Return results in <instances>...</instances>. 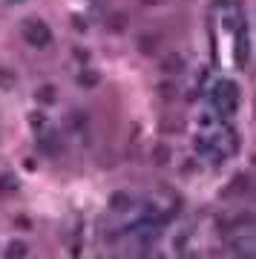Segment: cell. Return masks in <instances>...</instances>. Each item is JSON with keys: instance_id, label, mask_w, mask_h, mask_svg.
<instances>
[{"instance_id": "obj_1", "label": "cell", "mask_w": 256, "mask_h": 259, "mask_svg": "<svg viewBox=\"0 0 256 259\" xmlns=\"http://www.w3.org/2000/svg\"><path fill=\"white\" fill-rule=\"evenodd\" d=\"M20 35H23V40H26L29 47H35V49H46L49 44H52V29L46 26L44 20H37V18L23 20Z\"/></svg>"}, {"instance_id": "obj_2", "label": "cell", "mask_w": 256, "mask_h": 259, "mask_svg": "<svg viewBox=\"0 0 256 259\" xmlns=\"http://www.w3.org/2000/svg\"><path fill=\"white\" fill-rule=\"evenodd\" d=\"M216 101H219L222 112H236V104H239V93H236V83H219V90H216Z\"/></svg>"}, {"instance_id": "obj_3", "label": "cell", "mask_w": 256, "mask_h": 259, "mask_svg": "<svg viewBox=\"0 0 256 259\" xmlns=\"http://www.w3.org/2000/svg\"><path fill=\"white\" fill-rule=\"evenodd\" d=\"M37 150H40L44 156L55 158L58 153H61V141H58L55 136H49V133H46V136H40V139H37Z\"/></svg>"}, {"instance_id": "obj_4", "label": "cell", "mask_w": 256, "mask_h": 259, "mask_svg": "<svg viewBox=\"0 0 256 259\" xmlns=\"http://www.w3.org/2000/svg\"><path fill=\"white\" fill-rule=\"evenodd\" d=\"M78 83H81L83 90H92V87H98L101 83V72H95V69H83V72L78 75Z\"/></svg>"}, {"instance_id": "obj_5", "label": "cell", "mask_w": 256, "mask_h": 259, "mask_svg": "<svg viewBox=\"0 0 256 259\" xmlns=\"http://www.w3.org/2000/svg\"><path fill=\"white\" fill-rule=\"evenodd\" d=\"M161 69H164V72H170V75L182 72V69H184V58L182 55H167L164 64H161Z\"/></svg>"}, {"instance_id": "obj_6", "label": "cell", "mask_w": 256, "mask_h": 259, "mask_svg": "<svg viewBox=\"0 0 256 259\" xmlns=\"http://www.w3.org/2000/svg\"><path fill=\"white\" fill-rule=\"evenodd\" d=\"M127 15L124 12H115V15H110V20H107V26H110V32H124L127 29Z\"/></svg>"}, {"instance_id": "obj_7", "label": "cell", "mask_w": 256, "mask_h": 259, "mask_svg": "<svg viewBox=\"0 0 256 259\" xmlns=\"http://www.w3.org/2000/svg\"><path fill=\"white\" fill-rule=\"evenodd\" d=\"M158 47V37L156 35H141V40H138V49L144 52V55H153Z\"/></svg>"}, {"instance_id": "obj_8", "label": "cell", "mask_w": 256, "mask_h": 259, "mask_svg": "<svg viewBox=\"0 0 256 259\" xmlns=\"http://www.w3.org/2000/svg\"><path fill=\"white\" fill-rule=\"evenodd\" d=\"M130 202H133V199H130L127 193H112L110 196V207H112V210H127Z\"/></svg>"}, {"instance_id": "obj_9", "label": "cell", "mask_w": 256, "mask_h": 259, "mask_svg": "<svg viewBox=\"0 0 256 259\" xmlns=\"http://www.w3.org/2000/svg\"><path fill=\"white\" fill-rule=\"evenodd\" d=\"M6 256H9V259L26 256V245H23V242H12L9 248H6Z\"/></svg>"}, {"instance_id": "obj_10", "label": "cell", "mask_w": 256, "mask_h": 259, "mask_svg": "<svg viewBox=\"0 0 256 259\" xmlns=\"http://www.w3.org/2000/svg\"><path fill=\"white\" fill-rule=\"evenodd\" d=\"M37 101L52 104V101H55V87H52V83H46L44 90H37Z\"/></svg>"}, {"instance_id": "obj_11", "label": "cell", "mask_w": 256, "mask_h": 259, "mask_svg": "<svg viewBox=\"0 0 256 259\" xmlns=\"http://www.w3.org/2000/svg\"><path fill=\"white\" fill-rule=\"evenodd\" d=\"M0 87H3V90H12V87H15V72H12V69H3V66H0Z\"/></svg>"}, {"instance_id": "obj_12", "label": "cell", "mask_w": 256, "mask_h": 259, "mask_svg": "<svg viewBox=\"0 0 256 259\" xmlns=\"http://www.w3.org/2000/svg\"><path fill=\"white\" fill-rule=\"evenodd\" d=\"M158 93H161V98L170 101V98H176V83L173 81H161L158 83Z\"/></svg>"}, {"instance_id": "obj_13", "label": "cell", "mask_w": 256, "mask_h": 259, "mask_svg": "<svg viewBox=\"0 0 256 259\" xmlns=\"http://www.w3.org/2000/svg\"><path fill=\"white\" fill-rule=\"evenodd\" d=\"M12 190H18L15 176H0V193H12Z\"/></svg>"}, {"instance_id": "obj_14", "label": "cell", "mask_w": 256, "mask_h": 259, "mask_svg": "<svg viewBox=\"0 0 256 259\" xmlns=\"http://www.w3.org/2000/svg\"><path fill=\"white\" fill-rule=\"evenodd\" d=\"M242 190H247V176H236V182L228 187V193H242Z\"/></svg>"}, {"instance_id": "obj_15", "label": "cell", "mask_w": 256, "mask_h": 259, "mask_svg": "<svg viewBox=\"0 0 256 259\" xmlns=\"http://www.w3.org/2000/svg\"><path fill=\"white\" fill-rule=\"evenodd\" d=\"M153 156H156L158 164H167V158H170V150H167V147H156V150H153Z\"/></svg>"}, {"instance_id": "obj_16", "label": "cell", "mask_w": 256, "mask_h": 259, "mask_svg": "<svg viewBox=\"0 0 256 259\" xmlns=\"http://www.w3.org/2000/svg\"><path fill=\"white\" fill-rule=\"evenodd\" d=\"M15 225H18V228H23V231H29V228H32V219H29V216H18V219H15Z\"/></svg>"}]
</instances>
